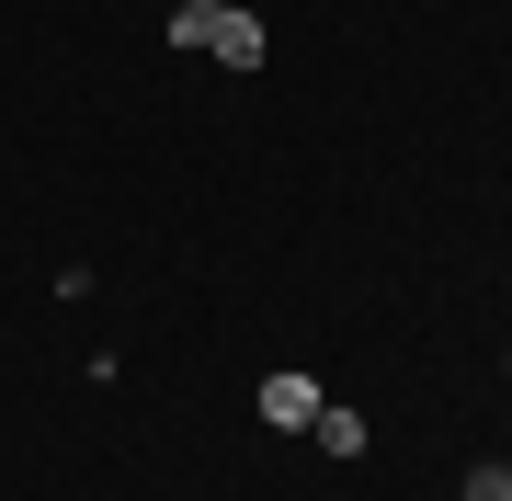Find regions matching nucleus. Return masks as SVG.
Here are the masks:
<instances>
[{"label":"nucleus","instance_id":"4","mask_svg":"<svg viewBox=\"0 0 512 501\" xmlns=\"http://www.w3.org/2000/svg\"><path fill=\"white\" fill-rule=\"evenodd\" d=\"M217 23H228V0H171V46H217Z\"/></svg>","mask_w":512,"mask_h":501},{"label":"nucleus","instance_id":"3","mask_svg":"<svg viewBox=\"0 0 512 501\" xmlns=\"http://www.w3.org/2000/svg\"><path fill=\"white\" fill-rule=\"evenodd\" d=\"M319 456H365V410H342V399H319Z\"/></svg>","mask_w":512,"mask_h":501},{"label":"nucleus","instance_id":"6","mask_svg":"<svg viewBox=\"0 0 512 501\" xmlns=\"http://www.w3.org/2000/svg\"><path fill=\"white\" fill-rule=\"evenodd\" d=\"M501 501H512V467H501Z\"/></svg>","mask_w":512,"mask_h":501},{"label":"nucleus","instance_id":"5","mask_svg":"<svg viewBox=\"0 0 512 501\" xmlns=\"http://www.w3.org/2000/svg\"><path fill=\"white\" fill-rule=\"evenodd\" d=\"M467 501H501V467H478V479H467Z\"/></svg>","mask_w":512,"mask_h":501},{"label":"nucleus","instance_id":"1","mask_svg":"<svg viewBox=\"0 0 512 501\" xmlns=\"http://www.w3.org/2000/svg\"><path fill=\"white\" fill-rule=\"evenodd\" d=\"M262 422H274V433H308L319 422V376H262Z\"/></svg>","mask_w":512,"mask_h":501},{"label":"nucleus","instance_id":"2","mask_svg":"<svg viewBox=\"0 0 512 501\" xmlns=\"http://www.w3.org/2000/svg\"><path fill=\"white\" fill-rule=\"evenodd\" d=\"M205 57H217V69H262V23L228 0V23H217V46H205Z\"/></svg>","mask_w":512,"mask_h":501}]
</instances>
